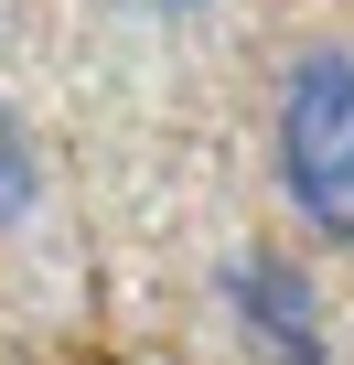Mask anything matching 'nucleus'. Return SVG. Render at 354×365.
Returning a JSON list of instances; mask_svg holds the SVG:
<instances>
[{
  "label": "nucleus",
  "instance_id": "3",
  "mask_svg": "<svg viewBox=\"0 0 354 365\" xmlns=\"http://www.w3.org/2000/svg\"><path fill=\"white\" fill-rule=\"evenodd\" d=\"M33 205H43V140H33V118L11 97H0V237H22Z\"/></svg>",
  "mask_w": 354,
  "mask_h": 365
},
{
  "label": "nucleus",
  "instance_id": "4",
  "mask_svg": "<svg viewBox=\"0 0 354 365\" xmlns=\"http://www.w3.org/2000/svg\"><path fill=\"white\" fill-rule=\"evenodd\" d=\"M140 11H150V22H204L215 0H140Z\"/></svg>",
  "mask_w": 354,
  "mask_h": 365
},
{
  "label": "nucleus",
  "instance_id": "1",
  "mask_svg": "<svg viewBox=\"0 0 354 365\" xmlns=\"http://www.w3.org/2000/svg\"><path fill=\"white\" fill-rule=\"evenodd\" d=\"M269 161H279V194L290 215L354 258V43H311L279 76L269 108Z\"/></svg>",
  "mask_w": 354,
  "mask_h": 365
},
{
  "label": "nucleus",
  "instance_id": "2",
  "mask_svg": "<svg viewBox=\"0 0 354 365\" xmlns=\"http://www.w3.org/2000/svg\"><path fill=\"white\" fill-rule=\"evenodd\" d=\"M215 301H226L247 365H333L322 301H311V279H301L279 247H226V258H215Z\"/></svg>",
  "mask_w": 354,
  "mask_h": 365
}]
</instances>
